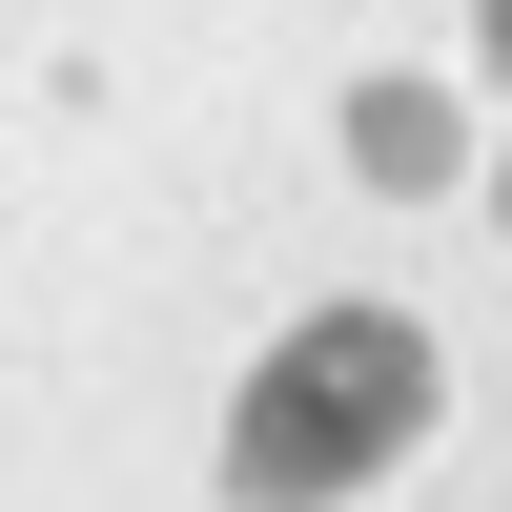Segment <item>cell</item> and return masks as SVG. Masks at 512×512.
<instances>
[{"mask_svg": "<svg viewBox=\"0 0 512 512\" xmlns=\"http://www.w3.org/2000/svg\"><path fill=\"white\" fill-rule=\"evenodd\" d=\"M431 410H451V369H431L410 308H308L267 369H246V410H226V492L246 512H328V492L410 472Z\"/></svg>", "mask_w": 512, "mask_h": 512, "instance_id": "1", "label": "cell"}, {"mask_svg": "<svg viewBox=\"0 0 512 512\" xmlns=\"http://www.w3.org/2000/svg\"><path fill=\"white\" fill-rule=\"evenodd\" d=\"M349 164H369V185H451L472 144H451V103H431V82H369V103H349Z\"/></svg>", "mask_w": 512, "mask_h": 512, "instance_id": "2", "label": "cell"}, {"mask_svg": "<svg viewBox=\"0 0 512 512\" xmlns=\"http://www.w3.org/2000/svg\"><path fill=\"white\" fill-rule=\"evenodd\" d=\"M472 62H492V82H512V0H472Z\"/></svg>", "mask_w": 512, "mask_h": 512, "instance_id": "3", "label": "cell"}]
</instances>
